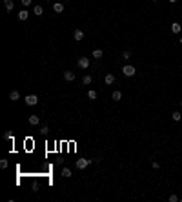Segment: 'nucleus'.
<instances>
[{"instance_id":"1","label":"nucleus","mask_w":182,"mask_h":202,"mask_svg":"<svg viewBox=\"0 0 182 202\" xmlns=\"http://www.w3.org/2000/svg\"><path fill=\"white\" fill-rule=\"evenodd\" d=\"M122 73H124V77H127V78H131V77H135V73H137V69H135L133 66H129V64H126L124 67H122Z\"/></svg>"},{"instance_id":"2","label":"nucleus","mask_w":182,"mask_h":202,"mask_svg":"<svg viewBox=\"0 0 182 202\" xmlns=\"http://www.w3.org/2000/svg\"><path fill=\"white\" fill-rule=\"evenodd\" d=\"M91 162H95V160H87V158H78L75 166H77V169H86V167L89 166Z\"/></svg>"},{"instance_id":"3","label":"nucleus","mask_w":182,"mask_h":202,"mask_svg":"<svg viewBox=\"0 0 182 202\" xmlns=\"http://www.w3.org/2000/svg\"><path fill=\"white\" fill-rule=\"evenodd\" d=\"M77 66L80 67V69H87L89 67V58H86V57H80L77 60Z\"/></svg>"},{"instance_id":"4","label":"nucleus","mask_w":182,"mask_h":202,"mask_svg":"<svg viewBox=\"0 0 182 202\" xmlns=\"http://www.w3.org/2000/svg\"><path fill=\"white\" fill-rule=\"evenodd\" d=\"M26 104L28 106H37L38 104V97L37 95H28L26 97Z\"/></svg>"},{"instance_id":"5","label":"nucleus","mask_w":182,"mask_h":202,"mask_svg":"<svg viewBox=\"0 0 182 202\" xmlns=\"http://www.w3.org/2000/svg\"><path fill=\"white\" fill-rule=\"evenodd\" d=\"M73 38H75L77 42L84 40V31H82V29H75V33H73Z\"/></svg>"},{"instance_id":"6","label":"nucleus","mask_w":182,"mask_h":202,"mask_svg":"<svg viewBox=\"0 0 182 202\" xmlns=\"http://www.w3.org/2000/svg\"><path fill=\"white\" fill-rule=\"evenodd\" d=\"M104 82H106L107 86L115 84V75H113V73H107V75H106V78H104Z\"/></svg>"},{"instance_id":"7","label":"nucleus","mask_w":182,"mask_h":202,"mask_svg":"<svg viewBox=\"0 0 182 202\" xmlns=\"http://www.w3.org/2000/svg\"><path fill=\"white\" fill-rule=\"evenodd\" d=\"M53 11H55V13H62L64 11V4L62 2H55V4H53Z\"/></svg>"},{"instance_id":"8","label":"nucleus","mask_w":182,"mask_h":202,"mask_svg":"<svg viewBox=\"0 0 182 202\" xmlns=\"http://www.w3.org/2000/svg\"><path fill=\"white\" fill-rule=\"evenodd\" d=\"M64 80H67V82H73V80H75V73H71V71H64Z\"/></svg>"},{"instance_id":"9","label":"nucleus","mask_w":182,"mask_h":202,"mask_svg":"<svg viewBox=\"0 0 182 202\" xmlns=\"http://www.w3.org/2000/svg\"><path fill=\"white\" fill-rule=\"evenodd\" d=\"M29 124H31V126H38V124H40V117H38V115H31V117H29Z\"/></svg>"},{"instance_id":"10","label":"nucleus","mask_w":182,"mask_h":202,"mask_svg":"<svg viewBox=\"0 0 182 202\" xmlns=\"http://www.w3.org/2000/svg\"><path fill=\"white\" fill-rule=\"evenodd\" d=\"M29 18V13H28V9H22L18 13V20H28Z\"/></svg>"},{"instance_id":"11","label":"nucleus","mask_w":182,"mask_h":202,"mask_svg":"<svg viewBox=\"0 0 182 202\" xmlns=\"http://www.w3.org/2000/svg\"><path fill=\"white\" fill-rule=\"evenodd\" d=\"M180 29H182V28H180L179 22H173V24H171V33H175V35H177V33H180Z\"/></svg>"},{"instance_id":"12","label":"nucleus","mask_w":182,"mask_h":202,"mask_svg":"<svg viewBox=\"0 0 182 202\" xmlns=\"http://www.w3.org/2000/svg\"><path fill=\"white\" fill-rule=\"evenodd\" d=\"M18 98H20V93H18L17 89L9 91V100H18Z\"/></svg>"},{"instance_id":"13","label":"nucleus","mask_w":182,"mask_h":202,"mask_svg":"<svg viewBox=\"0 0 182 202\" xmlns=\"http://www.w3.org/2000/svg\"><path fill=\"white\" fill-rule=\"evenodd\" d=\"M4 6L8 11H13V8H15V4H13V0H4Z\"/></svg>"},{"instance_id":"14","label":"nucleus","mask_w":182,"mask_h":202,"mask_svg":"<svg viewBox=\"0 0 182 202\" xmlns=\"http://www.w3.org/2000/svg\"><path fill=\"white\" fill-rule=\"evenodd\" d=\"M33 11H35V15H38V17L44 15V8H42V6H35V8H33Z\"/></svg>"},{"instance_id":"15","label":"nucleus","mask_w":182,"mask_h":202,"mask_svg":"<svg viewBox=\"0 0 182 202\" xmlns=\"http://www.w3.org/2000/svg\"><path fill=\"white\" fill-rule=\"evenodd\" d=\"M171 118L175 120V122H180V120H182V115H180L179 111H173V113H171Z\"/></svg>"},{"instance_id":"16","label":"nucleus","mask_w":182,"mask_h":202,"mask_svg":"<svg viewBox=\"0 0 182 202\" xmlns=\"http://www.w3.org/2000/svg\"><path fill=\"white\" fill-rule=\"evenodd\" d=\"M93 82V78H91V75H84V78H82V84H86V86H89Z\"/></svg>"},{"instance_id":"17","label":"nucleus","mask_w":182,"mask_h":202,"mask_svg":"<svg viewBox=\"0 0 182 202\" xmlns=\"http://www.w3.org/2000/svg\"><path fill=\"white\" fill-rule=\"evenodd\" d=\"M102 49H93V58H102Z\"/></svg>"},{"instance_id":"18","label":"nucleus","mask_w":182,"mask_h":202,"mask_svg":"<svg viewBox=\"0 0 182 202\" xmlns=\"http://www.w3.org/2000/svg\"><path fill=\"white\" fill-rule=\"evenodd\" d=\"M111 98H113V100H117V102H118V100H120V98H122V93H120V91H113V95H111Z\"/></svg>"},{"instance_id":"19","label":"nucleus","mask_w":182,"mask_h":202,"mask_svg":"<svg viewBox=\"0 0 182 202\" xmlns=\"http://www.w3.org/2000/svg\"><path fill=\"white\" fill-rule=\"evenodd\" d=\"M87 97H89V98H91V100H95V98H97V97H98V93H97V91H95V89H91V91H89V93H87Z\"/></svg>"},{"instance_id":"20","label":"nucleus","mask_w":182,"mask_h":202,"mask_svg":"<svg viewBox=\"0 0 182 202\" xmlns=\"http://www.w3.org/2000/svg\"><path fill=\"white\" fill-rule=\"evenodd\" d=\"M9 166V162H8V158H2L0 160V167H2V169H6V167Z\"/></svg>"},{"instance_id":"21","label":"nucleus","mask_w":182,"mask_h":202,"mask_svg":"<svg viewBox=\"0 0 182 202\" xmlns=\"http://www.w3.org/2000/svg\"><path fill=\"white\" fill-rule=\"evenodd\" d=\"M62 177H66V178H69V177H71V171L67 169V167H64V169H62Z\"/></svg>"},{"instance_id":"22","label":"nucleus","mask_w":182,"mask_h":202,"mask_svg":"<svg viewBox=\"0 0 182 202\" xmlns=\"http://www.w3.org/2000/svg\"><path fill=\"white\" fill-rule=\"evenodd\" d=\"M4 138H6V140H13V133H11V131H6V133H4Z\"/></svg>"},{"instance_id":"23","label":"nucleus","mask_w":182,"mask_h":202,"mask_svg":"<svg viewBox=\"0 0 182 202\" xmlns=\"http://www.w3.org/2000/svg\"><path fill=\"white\" fill-rule=\"evenodd\" d=\"M122 58H126V60L131 58V51H124V53H122Z\"/></svg>"},{"instance_id":"24","label":"nucleus","mask_w":182,"mask_h":202,"mask_svg":"<svg viewBox=\"0 0 182 202\" xmlns=\"http://www.w3.org/2000/svg\"><path fill=\"white\" fill-rule=\"evenodd\" d=\"M20 2H22V6H24V8H28V6H31V2H33V0H20Z\"/></svg>"},{"instance_id":"25","label":"nucleus","mask_w":182,"mask_h":202,"mask_svg":"<svg viewBox=\"0 0 182 202\" xmlns=\"http://www.w3.org/2000/svg\"><path fill=\"white\" fill-rule=\"evenodd\" d=\"M180 199L177 197V195H170V202H179Z\"/></svg>"},{"instance_id":"26","label":"nucleus","mask_w":182,"mask_h":202,"mask_svg":"<svg viewBox=\"0 0 182 202\" xmlns=\"http://www.w3.org/2000/svg\"><path fill=\"white\" fill-rule=\"evenodd\" d=\"M40 133H42V135H48V133H49V129H48V126H44V127H42V129H40Z\"/></svg>"},{"instance_id":"27","label":"nucleus","mask_w":182,"mask_h":202,"mask_svg":"<svg viewBox=\"0 0 182 202\" xmlns=\"http://www.w3.org/2000/svg\"><path fill=\"white\" fill-rule=\"evenodd\" d=\"M151 167H153V169H158V167H160V164L157 162V160H155V162H151Z\"/></svg>"},{"instance_id":"28","label":"nucleus","mask_w":182,"mask_h":202,"mask_svg":"<svg viewBox=\"0 0 182 202\" xmlns=\"http://www.w3.org/2000/svg\"><path fill=\"white\" fill-rule=\"evenodd\" d=\"M170 2H171V4H175V2H177V0H170Z\"/></svg>"},{"instance_id":"29","label":"nucleus","mask_w":182,"mask_h":202,"mask_svg":"<svg viewBox=\"0 0 182 202\" xmlns=\"http://www.w3.org/2000/svg\"><path fill=\"white\" fill-rule=\"evenodd\" d=\"M179 42H180V44H182V37H180V40H179Z\"/></svg>"},{"instance_id":"30","label":"nucleus","mask_w":182,"mask_h":202,"mask_svg":"<svg viewBox=\"0 0 182 202\" xmlns=\"http://www.w3.org/2000/svg\"><path fill=\"white\" fill-rule=\"evenodd\" d=\"M180 107H182V100H180Z\"/></svg>"},{"instance_id":"31","label":"nucleus","mask_w":182,"mask_h":202,"mask_svg":"<svg viewBox=\"0 0 182 202\" xmlns=\"http://www.w3.org/2000/svg\"><path fill=\"white\" fill-rule=\"evenodd\" d=\"M153 2H158V0H153Z\"/></svg>"}]
</instances>
